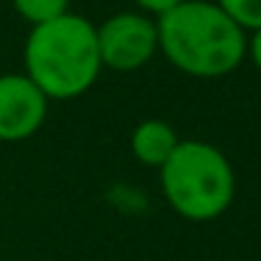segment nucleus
I'll use <instances>...</instances> for the list:
<instances>
[{"instance_id": "nucleus-1", "label": "nucleus", "mask_w": 261, "mask_h": 261, "mask_svg": "<svg viewBox=\"0 0 261 261\" xmlns=\"http://www.w3.org/2000/svg\"><path fill=\"white\" fill-rule=\"evenodd\" d=\"M158 20V48L194 79H222L247 59V34L214 0H182Z\"/></svg>"}, {"instance_id": "nucleus-2", "label": "nucleus", "mask_w": 261, "mask_h": 261, "mask_svg": "<svg viewBox=\"0 0 261 261\" xmlns=\"http://www.w3.org/2000/svg\"><path fill=\"white\" fill-rule=\"evenodd\" d=\"M23 68L48 101H70L85 96L104 70L96 23L68 12L51 23L34 25L23 48Z\"/></svg>"}, {"instance_id": "nucleus-3", "label": "nucleus", "mask_w": 261, "mask_h": 261, "mask_svg": "<svg viewBox=\"0 0 261 261\" xmlns=\"http://www.w3.org/2000/svg\"><path fill=\"white\" fill-rule=\"evenodd\" d=\"M169 208L188 222H214L236 197V171L227 154L208 141H180L158 169Z\"/></svg>"}, {"instance_id": "nucleus-4", "label": "nucleus", "mask_w": 261, "mask_h": 261, "mask_svg": "<svg viewBox=\"0 0 261 261\" xmlns=\"http://www.w3.org/2000/svg\"><path fill=\"white\" fill-rule=\"evenodd\" d=\"M98 37V57L101 68L132 73L141 70L160 54L158 48V20L143 12H115L96 25Z\"/></svg>"}, {"instance_id": "nucleus-5", "label": "nucleus", "mask_w": 261, "mask_h": 261, "mask_svg": "<svg viewBox=\"0 0 261 261\" xmlns=\"http://www.w3.org/2000/svg\"><path fill=\"white\" fill-rule=\"evenodd\" d=\"M48 96L25 73H0V143L34 138L48 118Z\"/></svg>"}, {"instance_id": "nucleus-6", "label": "nucleus", "mask_w": 261, "mask_h": 261, "mask_svg": "<svg viewBox=\"0 0 261 261\" xmlns=\"http://www.w3.org/2000/svg\"><path fill=\"white\" fill-rule=\"evenodd\" d=\"M180 141L182 138L177 135V129L169 124V121H163V118H143L129 135V152H132V158H135L141 166L160 169V166L174 154V149H177Z\"/></svg>"}, {"instance_id": "nucleus-7", "label": "nucleus", "mask_w": 261, "mask_h": 261, "mask_svg": "<svg viewBox=\"0 0 261 261\" xmlns=\"http://www.w3.org/2000/svg\"><path fill=\"white\" fill-rule=\"evenodd\" d=\"M12 6L20 14V20H25L34 29V25L51 23V20L68 14L70 0H12Z\"/></svg>"}, {"instance_id": "nucleus-8", "label": "nucleus", "mask_w": 261, "mask_h": 261, "mask_svg": "<svg viewBox=\"0 0 261 261\" xmlns=\"http://www.w3.org/2000/svg\"><path fill=\"white\" fill-rule=\"evenodd\" d=\"M214 3L244 31V34L261 29V0H214Z\"/></svg>"}, {"instance_id": "nucleus-9", "label": "nucleus", "mask_w": 261, "mask_h": 261, "mask_svg": "<svg viewBox=\"0 0 261 261\" xmlns=\"http://www.w3.org/2000/svg\"><path fill=\"white\" fill-rule=\"evenodd\" d=\"M138 6V12L149 14V17H160L163 12H169V9H174L177 3H182V0H132Z\"/></svg>"}, {"instance_id": "nucleus-10", "label": "nucleus", "mask_w": 261, "mask_h": 261, "mask_svg": "<svg viewBox=\"0 0 261 261\" xmlns=\"http://www.w3.org/2000/svg\"><path fill=\"white\" fill-rule=\"evenodd\" d=\"M247 59L255 65V70L261 73V29L247 34Z\"/></svg>"}]
</instances>
